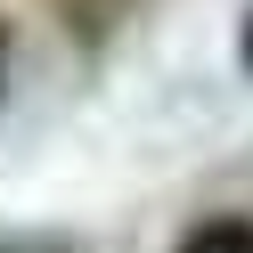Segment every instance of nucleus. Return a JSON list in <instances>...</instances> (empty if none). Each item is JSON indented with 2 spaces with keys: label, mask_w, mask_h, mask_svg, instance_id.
Masks as SVG:
<instances>
[{
  "label": "nucleus",
  "mask_w": 253,
  "mask_h": 253,
  "mask_svg": "<svg viewBox=\"0 0 253 253\" xmlns=\"http://www.w3.org/2000/svg\"><path fill=\"white\" fill-rule=\"evenodd\" d=\"M180 253H253V220H204V229H188V245Z\"/></svg>",
  "instance_id": "nucleus-1"
}]
</instances>
